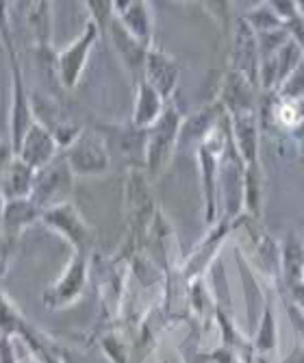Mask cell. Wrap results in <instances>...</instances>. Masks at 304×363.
<instances>
[{"label":"cell","instance_id":"obj_3","mask_svg":"<svg viewBox=\"0 0 304 363\" xmlns=\"http://www.w3.org/2000/svg\"><path fill=\"white\" fill-rule=\"evenodd\" d=\"M70 163L79 172H100L107 168V152L96 138H81L70 152Z\"/></svg>","mask_w":304,"mask_h":363},{"label":"cell","instance_id":"obj_9","mask_svg":"<svg viewBox=\"0 0 304 363\" xmlns=\"http://www.w3.org/2000/svg\"><path fill=\"white\" fill-rule=\"evenodd\" d=\"M302 259H304V246L295 238H289L285 242V248H283V274H285L289 287L304 281Z\"/></svg>","mask_w":304,"mask_h":363},{"label":"cell","instance_id":"obj_8","mask_svg":"<svg viewBox=\"0 0 304 363\" xmlns=\"http://www.w3.org/2000/svg\"><path fill=\"white\" fill-rule=\"evenodd\" d=\"M161 118V96L144 81L140 85V98H137V109H135V124L148 126Z\"/></svg>","mask_w":304,"mask_h":363},{"label":"cell","instance_id":"obj_2","mask_svg":"<svg viewBox=\"0 0 304 363\" xmlns=\"http://www.w3.org/2000/svg\"><path fill=\"white\" fill-rule=\"evenodd\" d=\"M146 72H148V85L163 98L167 96L176 81H179V68H176V63L172 59H167L165 55L161 52H148L146 57Z\"/></svg>","mask_w":304,"mask_h":363},{"label":"cell","instance_id":"obj_16","mask_svg":"<svg viewBox=\"0 0 304 363\" xmlns=\"http://www.w3.org/2000/svg\"><path fill=\"white\" fill-rule=\"evenodd\" d=\"M287 28L293 35V42L300 46V50H304V18L300 13H295L291 20H287Z\"/></svg>","mask_w":304,"mask_h":363},{"label":"cell","instance_id":"obj_6","mask_svg":"<svg viewBox=\"0 0 304 363\" xmlns=\"http://www.w3.org/2000/svg\"><path fill=\"white\" fill-rule=\"evenodd\" d=\"M83 266L81 261H74V266L67 270V274L59 281V285L52 289V296H50V305L59 307V305H67L72 303L77 296L81 294L83 289Z\"/></svg>","mask_w":304,"mask_h":363},{"label":"cell","instance_id":"obj_18","mask_svg":"<svg viewBox=\"0 0 304 363\" xmlns=\"http://www.w3.org/2000/svg\"><path fill=\"white\" fill-rule=\"evenodd\" d=\"M291 294H293V305L300 309V311H304V281L302 283H298V285H293L291 287Z\"/></svg>","mask_w":304,"mask_h":363},{"label":"cell","instance_id":"obj_20","mask_svg":"<svg viewBox=\"0 0 304 363\" xmlns=\"http://www.w3.org/2000/svg\"><path fill=\"white\" fill-rule=\"evenodd\" d=\"M295 7H298V13L304 18V0H300V3H295Z\"/></svg>","mask_w":304,"mask_h":363},{"label":"cell","instance_id":"obj_11","mask_svg":"<svg viewBox=\"0 0 304 363\" xmlns=\"http://www.w3.org/2000/svg\"><path fill=\"white\" fill-rule=\"evenodd\" d=\"M124 22L135 40L140 44L146 42L148 33H150V24H148V13H146L144 3H130V7L124 9Z\"/></svg>","mask_w":304,"mask_h":363},{"label":"cell","instance_id":"obj_13","mask_svg":"<svg viewBox=\"0 0 304 363\" xmlns=\"http://www.w3.org/2000/svg\"><path fill=\"white\" fill-rule=\"evenodd\" d=\"M50 213H52V216H48V220L52 218V222H55L57 226L70 228L67 233H70V238H72L74 242H79V240L85 238V230H83V226L79 224V220H77V216H74V211H72L70 207H59V209H55V211H50Z\"/></svg>","mask_w":304,"mask_h":363},{"label":"cell","instance_id":"obj_10","mask_svg":"<svg viewBox=\"0 0 304 363\" xmlns=\"http://www.w3.org/2000/svg\"><path fill=\"white\" fill-rule=\"evenodd\" d=\"M276 344H278V337H276V320H274L272 307L267 305L265 311H263V315H261L259 328H257L254 348L261 354H267V352H274L276 350Z\"/></svg>","mask_w":304,"mask_h":363},{"label":"cell","instance_id":"obj_17","mask_svg":"<svg viewBox=\"0 0 304 363\" xmlns=\"http://www.w3.org/2000/svg\"><path fill=\"white\" fill-rule=\"evenodd\" d=\"M289 318L295 326V331L300 333V340H302V350H304V311H300L295 305H289Z\"/></svg>","mask_w":304,"mask_h":363},{"label":"cell","instance_id":"obj_1","mask_svg":"<svg viewBox=\"0 0 304 363\" xmlns=\"http://www.w3.org/2000/svg\"><path fill=\"white\" fill-rule=\"evenodd\" d=\"M176 130H179V116L174 111H167L157 120L150 133V140H148V163L152 170H157L165 161L167 152L172 148Z\"/></svg>","mask_w":304,"mask_h":363},{"label":"cell","instance_id":"obj_23","mask_svg":"<svg viewBox=\"0 0 304 363\" xmlns=\"http://www.w3.org/2000/svg\"><path fill=\"white\" fill-rule=\"evenodd\" d=\"M302 274H304V259H302Z\"/></svg>","mask_w":304,"mask_h":363},{"label":"cell","instance_id":"obj_4","mask_svg":"<svg viewBox=\"0 0 304 363\" xmlns=\"http://www.w3.org/2000/svg\"><path fill=\"white\" fill-rule=\"evenodd\" d=\"M94 35H96V28L89 26L85 35L70 48V50H65L63 52V59H61V72H63V79L65 83H70L74 85L79 74H81V68H83V63H85V55L94 42Z\"/></svg>","mask_w":304,"mask_h":363},{"label":"cell","instance_id":"obj_12","mask_svg":"<svg viewBox=\"0 0 304 363\" xmlns=\"http://www.w3.org/2000/svg\"><path fill=\"white\" fill-rule=\"evenodd\" d=\"M281 96L283 101L304 103V61L281 83Z\"/></svg>","mask_w":304,"mask_h":363},{"label":"cell","instance_id":"obj_7","mask_svg":"<svg viewBox=\"0 0 304 363\" xmlns=\"http://www.w3.org/2000/svg\"><path fill=\"white\" fill-rule=\"evenodd\" d=\"M52 140L44 133L42 128L38 126H33L28 130V135H26V142H24V161H26V166H42V163H46V159L52 155Z\"/></svg>","mask_w":304,"mask_h":363},{"label":"cell","instance_id":"obj_21","mask_svg":"<svg viewBox=\"0 0 304 363\" xmlns=\"http://www.w3.org/2000/svg\"><path fill=\"white\" fill-rule=\"evenodd\" d=\"M300 161L304 163V138L300 140Z\"/></svg>","mask_w":304,"mask_h":363},{"label":"cell","instance_id":"obj_19","mask_svg":"<svg viewBox=\"0 0 304 363\" xmlns=\"http://www.w3.org/2000/svg\"><path fill=\"white\" fill-rule=\"evenodd\" d=\"M283 363H304V350H302V346H295V348L283 359Z\"/></svg>","mask_w":304,"mask_h":363},{"label":"cell","instance_id":"obj_14","mask_svg":"<svg viewBox=\"0 0 304 363\" xmlns=\"http://www.w3.org/2000/svg\"><path fill=\"white\" fill-rule=\"evenodd\" d=\"M28 168L26 166H11L7 172V189L11 196H22L28 189Z\"/></svg>","mask_w":304,"mask_h":363},{"label":"cell","instance_id":"obj_15","mask_svg":"<svg viewBox=\"0 0 304 363\" xmlns=\"http://www.w3.org/2000/svg\"><path fill=\"white\" fill-rule=\"evenodd\" d=\"M20 328V320L18 315L3 303V298H0V331L3 333H13Z\"/></svg>","mask_w":304,"mask_h":363},{"label":"cell","instance_id":"obj_5","mask_svg":"<svg viewBox=\"0 0 304 363\" xmlns=\"http://www.w3.org/2000/svg\"><path fill=\"white\" fill-rule=\"evenodd\" d=\"M235 135L244 159L248 163H257V120L252 113L242 111L235 116Z\"/></svg>","mask_w":304,"mask_h":363},{"label":"cell","instance_id":"obj_22","mask_svg":"<svg viewBox=\"0 0 304 363\" xmlns=\"http://www.w3.org/2000/svg\"><path fill=\"white\" fill-rule=\"evenodd\" d=\"M259 363H269V361H267L265 357H261V359H259Z\"/></svg>","mask_w":304,"mask_h":363}]
</instances>
